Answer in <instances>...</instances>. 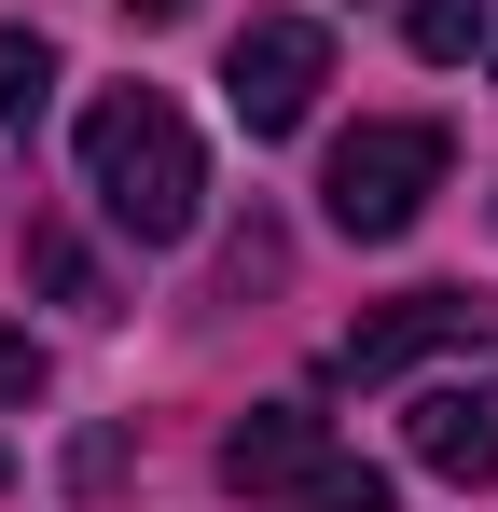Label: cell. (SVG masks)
<instances>
[{
	"label": "cell",
	"instance_id": "obj_5",
	"mask_svg": "<svg viewBox=\"0 0 498 512\" xmlns=\"http://www.w3.org/2000/svg\"><path fill=\"white\" fill-rule=\"evenodd\" d=\"M319 84H332V28H305V14H249L236 56H222V97H236L249 139H291L319 111Z\"/></svg>",
	"mask_w": 498,
	"mask_h": 512
},
{
	"label": "cell",
	"instance_id": "obj_13",
	"mask_svg": "<svg viewBox=\"0 0 498 512\" xmlns=\"http://www.w3.org/2000/svg\"><path fill=\"white\" fill-rule=\"evenodd\" d=\"M485 42H498V28H485Z\"/></svg>",
	"mask_w": 498,
	"mask_h": 512
},
{
	"label": "cell",
	"instance_id": "obj_12",
	"mask_svg": "<svg viewBox=\"0 0 498 512\" xmlns=\"http://www.w3.org/2000/svg\"><path fill=\"white\" fill-rule=\"evenodd\" d=\"M0 485H14V457H0Z\"/></svg>",
	"mask_w": 498,
	"mask_h": 512
},
{
	"label": "cell",
	"instance_id": "obj_7",
	"mask_svg": "<svg viewBox=\"0 0 498 512\" xmlns=\"http://www.w3.org/2000/svg\"><path fill=\"white\" fill-rule=\"evenodd\" d=\"M485 28H498V0H402V42L429 56V70H457Z\"/></svg>",
	"mask_w": 498,
	"mask_h": 512
},
{
	"label": "cell",
	"instance_id": "obj_4",
	"mask_svg": "<svg viewBox=\"0 0 498 512\" xmlns=\"http://www.w3.org/2000/svg\"><path fill=\"white\" fill-rule=\"evenodd\" d=\"M443 346H498V291H457V277L388 291V305H360V319L332 333V374H346V388H388V374L443 360Z\"/></svg>",
	"mask_w": 498,
	"mask_h": 512
},
{
	"label": "cell",
	"instance_id": "obj_10",
	"mask_svg": "<svg viewBox=\"0 0 498 512\" xmlns=\"http://www.w3.org/2000/svg\"><path fill=\"white\" fill-rule=\"evenodd\" d=\"M42 374H56V360H42V346L0 319V402H42Z\"/></svg>",
	"mask_w": 498,
	"mask_h": 512
},
{
	"label": "cell",
	"instance_id": "obj_9",
	"mask_svg": "<svg viewBox=\"0 0 498 512\" xmlns=\"http://www.w3.org/2000/svg\"><path fill=\"white\" fill-rule=\"evenodd\" d=\"M28 277H42V291H56V305H83V319H111V291H97V263H83L70 236H56V222H42V236H28Z\"/></svg>",
	"mask_w": 498,
	"mask_h": 512
},
{
	"label": "cell",
	"instance_id": "obj_1",
	"mask_svg": "<svg viewBox=\"0 0 498 512\" xmlns=\"http://www.w3.org/2000/svg\"><path fill=\"white\" fill-rule=\"evenodd\" d=\"M83 194H97L139 250H180L194 208H208V153H194V125H180L153 84H111L83 111Z\"/></svg>",
	"mask_w": 498,
	"mask_h": 512
},
{
	"label": "cell",
	"instance_id": "obj_3",
	"mask_svg": "<svg viewBox=\"0 0 498 512\" xmlns=\"http://www.w3.org/2000/svg\"><path fill=\"white\" fill-rule=\"evenodd\" d=\"M443 194V125H415V111H388V125H346L319 167V208L332 236H360V250H388V236H415V208Z\"/></svg>",
	"mask_w": 498,
	"mask_h": 512
},
{
	"label": "cell",
	"instance_id": "obj_11",
	"mask_svg": "<svg viewBox=\"0 0 498 512\" xmlns=\"http://www.w3.org/2000/svg\"><path fill=\"white\" fill-rule=\"evenodd\" d=\"M125 14H139V28H166V14H194V0H125Z\"/></svg>",
	"mask_w": 498,
	"mask_h": 512
},
{
	"label": "cell",
	"instance_id": "obj_8",
	"mask_svg": "<svg viewBox=\"0 0 498 512\" xmlns=\"http://www.w3.org/2000/svg\"><path fill=\"white\" fill-rule=\"evenodd\" d=\"M42 97H56V42L42 28H0V125H42Z\"/></svg>",
	"mask_w": 498,
	"mask_h": 512
},
{
	"label": "cell",
	"instance_id": "obj_2",
	"mask_svg": "<svg viewBox=\"0 0 498 512\" xmlns=\"http://www.w3.org/2000/svg\"><path fill=\"white\" fill-rule=\"evenodd\" d=\"M222 485L263 512H388V471L374 457H346L305 402H263V416L222 429Z\"/></svg>",
	"mask_w": 498,
	"mask_h": 512
},
{
	"label": "cell",
	"instance_id": "obj_6",
	"mask_svg": "<svg viewBox=\"0 0 498 512\" xmlns=\"http://www.w3.org/2000/svg\"><path fill=\"white\" fill-rule=\"evenodd\" d=\"M402 457L429 471V485H498V374H471V388H415Z\"/></svg>",
	"mask_w": 498,
	"mask_h": 512
}]
</instances>
